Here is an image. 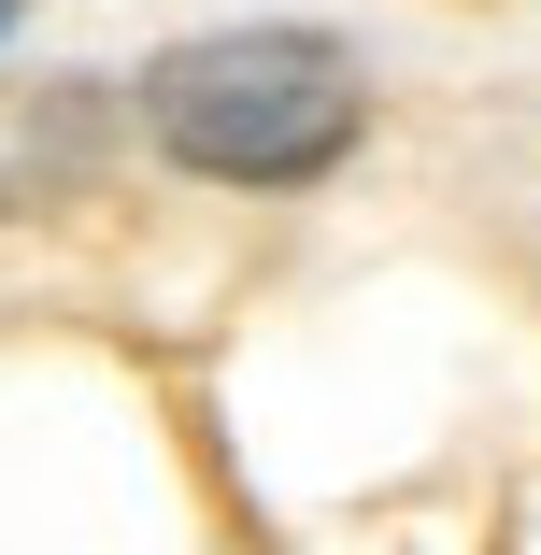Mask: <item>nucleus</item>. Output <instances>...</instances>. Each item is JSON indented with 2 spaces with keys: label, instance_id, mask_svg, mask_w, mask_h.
<instances>
[{
  "label": "nucleus",
  "instance_id": "1",
  "mask_svg": "<svg viewBox=\"0 0 541 555\" xmlns=\"http://www.w3.org/2000/svg\"><path fill=\"white\" fill-rule=\"evenodd\" d=\"M357 129H371V86L329 29H199L143 57V143L199 185H243V199L329 185Z\"/></svg>",
  "mask_w": 541,
  "mask_h": 555
},
{
  "label": "nucleus",
  "instance_id": "2",
  "mask_svg": "<svg viewBox=\"0 0 541 555\" xmlns=\"http://www.w3.org/2000/svg\"><path fill=\"white\" fill-rule=\"evenodd\" d=\"M0 15H15V0H0Z\"/></svg>",
  "mask_w": 541,
  "mask_h": 555
}]
</instances>
